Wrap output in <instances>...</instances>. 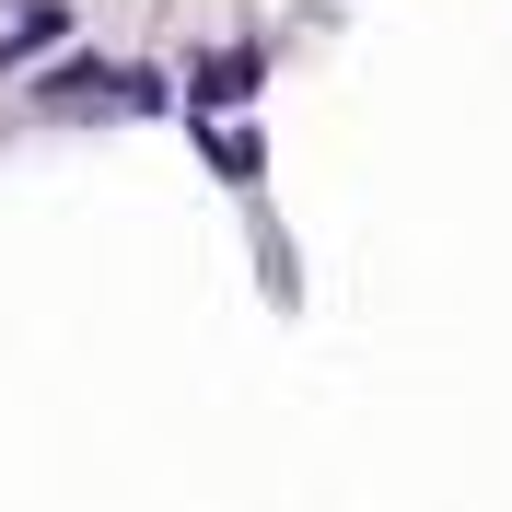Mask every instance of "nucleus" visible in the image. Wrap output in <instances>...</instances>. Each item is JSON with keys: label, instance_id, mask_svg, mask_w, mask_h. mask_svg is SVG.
Listing matches in <instances>:
<instances>
[{"label": "nucleus", "instance_id": "1", "mask_svg": "<svg viewBox=\"0 0 512 512\" xmlns=\"http://www.w3.org/2000/svg\"><path fill=\"white\" fill-rule=\"evenodd\" d=\"M256 70H268L256 47H210V59H198V94H210V105H245V94H256Z\"/></svg>", "mask_w": 512, "mask_h": 512}, {"label": "nucleus", "instance_id": "2", "mask_svg": "<svg viewBox=\"0 0 512 512\" xmlns=\"http://www.w3.org/2000/svg\"><path fill=\"white\" fill-rule=\"evenodd\" d=\"M59 35H70V0H35L24 24L0 35V70H12V59H47V47H59Z\"/></svg>", "mask_w": 512, "mask_h": 512}]
</instances>
